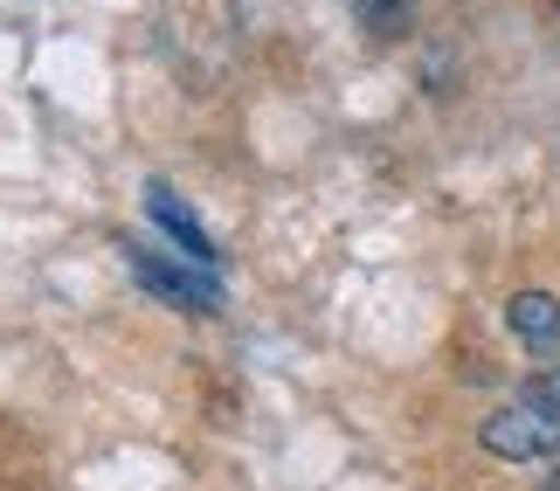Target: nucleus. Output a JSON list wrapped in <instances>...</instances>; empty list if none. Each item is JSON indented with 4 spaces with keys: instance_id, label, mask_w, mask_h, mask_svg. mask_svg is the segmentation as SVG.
<instances>
[{
    "instance_id": "obj_3",
    "label": "nucleus",
    "mask_w": 560,
    "mask_h": 491,
    "mask_svg": "<svg viewBox=\"0 0 560 491\" xmlns=\"http://www.w3.org/2000/svg\"><path fill=\"white\" fill-rule=\"evenodd\" d=\"M145 215H153V222L166 229V236L180 243V256H187V264L214 270V256H222V249H214V243H208V229H201V222H194L187 208H180V195H174V187H160V180L145 187Z\"/></svg>"
},
{
    "instance_id": "obj_2",
    "label": "nucleus",
    "mask_w": 560,
    "mask_h": 491,
    "mask_svg": "<svg viewBox=\"0 0 560 491\" xmlns=\"http://www.w3.org/2000/svg\"><path fill=\"white\" fill-rule=\"evenodd\" d=\"M125 264H132V277L145 291L160 297V305H174V312H222V284L201 270V264H166L160 249H139V243H125Z\"/></svg>"
},
{
    "instance_id": "obj_6",
    "label": "nucleus",
    "mask_w": 560,
    "mask_h": 491,
    "mask_svg": "<svg viewBox=\"0 0 560 491\" xmlns=\"http://www.w3.org/2000/svg\"><path fill=\"white\" fill-rule=\"evenodd\" d=\"M520 401H533V409H547V416H560V367H540V374H526V388H520Z\"/></svg>"
},
{
    "instance_id": "obj_4",
    "label": "nucleus",
    "mask_w": 560,
    "mask_h": 491,
    "mask_svg": "<svg viewBox=\"0 0 560 491\" xmlns=\"http://www.w3.org/2000/svg\"><path fill=\"white\" fill-rule=\"evenodd\" d=\"M505 326L520 332L526 347H553V339H560V297L553 291H512Z\"/></svg>"
},
{
    "instance_id": "obj_5",
    "label": "nucleus",
    "mask_w": 560,
    "mask_h": 491,
    "mask_svg": "<svg viewBox=\"0 0 560 491\" xmlns=\"http://www.w3.org/2000/svg\"><path fill=\"white\" fill-rule=\"evenodd\" d=\"M360 21H368L374 35H401L408 28V0H353Z\"/></svg>"
},
{
    "instance_id": "obj_7",
    "label": "nucleus",
    "mask_w": 560,
    "mask_h": 491,
    "mask_svg": "<svg viewBox=\"0 0 560 491\" xmlns=\"http://www.w3.org/2000/svg\"><path fill=\"white\" fill-rule=\"evenodd\" d=\"M533 491H560V457H553V471H547L540 484H533Z\"/></svg>"
},
{
    "instance_id": "obj_1",
    "label": "nucleus",
    "mask_w": 560,
    "mask_h": 491,
    "mask_svg": "<svg viewBox=\"0 0 560 491\" xmlns=\"http://www.w3.org/2000/svg\"><path fill=\"white\" fill-rule=\"evenodd\" d=\"M478 443L499 464H547V457H560V416L533 409V401H505V409L485 416Z\"/></svg>"
}]
</instances>
